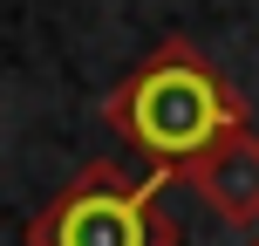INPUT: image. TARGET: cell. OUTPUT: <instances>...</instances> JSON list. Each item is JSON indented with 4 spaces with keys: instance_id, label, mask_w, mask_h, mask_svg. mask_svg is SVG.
I'll return each instance as SVG.
<instances>
[{
    "instance_id": "cell-1",
    "label": "cell",
    "mask_w": 259,
    "mask_h": 246,
    "mask_svg": "<svg viewBox=\"0 0 259 246\" xmlns=\"http://www.w3.org/2000/svg\"><path fill=\"white\" fill-rule=\"evenodd\" d=\"M103 123L130 151H143L150 164H178L184 171L205 151H219L225 137L252 130V110L184 34H170L103 96Z\"/></svg>"
},
{
    "instance_id": "cell-2",
    "label": "cell",
    "mask_w": 259,
    "mask_h": 246,
    "mask_svg": "<svg viewBox=\"0 0 259 246\" xmlns=\"http://www.w3.org/2000/svg\"><path fill=\"white\" fill-rule=\"evenodd\" d=\"M170 178H184V171L150 164L143 178H130L123 164L96 157L27 219L21 239L27 246H184L178 219L164 212Z\"/></svg>"
},
{
    "instance_id": "cell-3",
    "label": "cell",
    "mask_w": 259,
    "mask_h": 246,
    "mask_svg": "<svg viewBox=\"0 0 259 246\" xmlns=\"http://www.w3.org/2000/svg\"><path fill=\"white\" fill-rule=\"evenodd\" d=\"M184 185L198 192V205L219 212L225 226H252L259 233V137L239 130L219 151H205L198 164H184Z\"/></svg>"
},
{
    "instance_id": "cell-4",
    "label": "cell",
    "mask_w": 259,
    "mask_h": 246,
    "mask_svg": "<svg viewBox=\"0 0 259 246\" xmlns=\"http://www.w3.org/2000/svg\"><path fill=\"white\" fill-rule=\"evenodd\" d=\"M246 246H259V233H252V239H246Z\"/></svg>"
}]
</instances>
